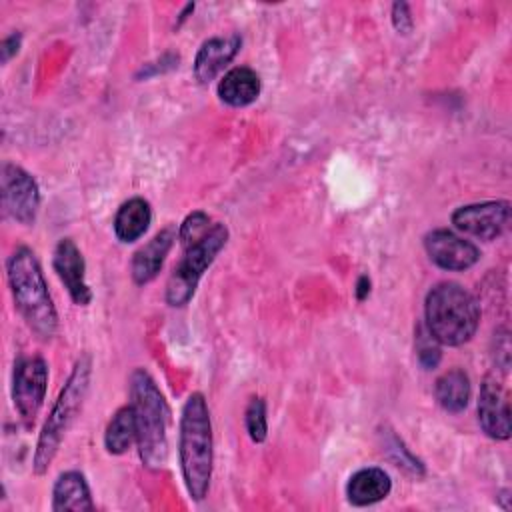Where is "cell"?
Here are the masks:
<instances>
[{
    "label": "cell",
    "instance_id": "5",
    "mask_svg": "<svg viewBox=\"0 0 512 512\" xmlns=\"http://www.w3.org/2000/svg\"><path fill=\"white\" fill-rule=\"evenodd\" d=\"M424 316L426 328L440 344L462 346L478 330L480 306L460 284L440 282L426 294Z\"/></svg>",
    "mask_w": 512,
    "mask_h": 512
},
{
    "label": "cell",
    "instance_id": "22",
    "mask_svg": "<svg viewBox=\"0 0 512 512\" xmlns=\"http://www.w3.org/2000/svg\"><path fill=\"white\" fill-rule=\"evenodd\" d=\"M416 358L424 370H434L440 364V342L430 334L426 324L416 326Z\"/></svg>",
    "mask_w": 512,
    "mask_h": 512
},
{
    "label": "cell",
    "instance_id": "23",
    "mask_svg": "<svg viewBox=\"0 0 512 512\" xmlns=\"http://www.w3.org/2000/svg\"><path fill=\"white\" fill-rule=\"evenodd\" d=\"M246 430L252 442H264L268 434V420H266V402L260 396L250 398L244 414Z\"/></svg>",
    "mask_w": 512,
    "mask_h": 512
},
{
    "label": "cell",
    "instance_id": "9",
    "mask_svg": "<svg viewBox=\"0 0 512 512\" xmlns=\"http://www.w3.org/2000/svg\"><path fill=\"white\" fill-rule=\"evenodd\" d=\"M510 222V202L490 200L480 204H466L452 212V224L474 238L494 240Z\"/></svg>",
    "mask_w": 512,
    "mask_h": 512
},
{
    "label": "cell",
    "instance_id": "11",
    "mask_svg": "<svg viewBox=\"0 0 512 512\" xmlns=\"http://www.w3.org/2000/svg\"><path fill=\"white\" fill-rule=\"evenodd\" d=\"M52 266L72 302L78 306H88L92 302V290L86 284V262L72 238H62L56 244Z\"/></svg>",
    "mask_w": 512,
    "mask_h": 512
},
{
    "label": "cell",
    "instance_id": "12",
    "mask_svg": "<svg viewBox=\"0 0 512 512\" xmlns=\"http://www.w3.org/2000/svg\"><path fill=\"white\" fill-rule=\"evenodd\" d=\"M478 422L486 436L494 440L510 438V408L504 390L496 382V376H488L480 386Z\"/></svg>",
    "mask_w": 512,
    "mask_h": 512
},
{
    "label": "cell",
    "instance_id": "15",
    "mask_svg": "<svg viewBox=\"0 0 512 512\" xmlns=\"http://www.w3.org/2000/svg\"><path fill=\"white\" fill-rule=\"evenodd\" d=\"M390 490H392L390 476L376 466L356 470L346 484V496L352 506L376 504L384 500L390 494Z\"/></svg>",
    "mask_w": 512,
    "mask_h": 512
},
{
    "label": "cell",
    "instance_id": "13",
    "mask_svg": "<svg viewBox=\"0 0 512 512\" xmlns=\"http://www.w3.org/2000/svg\"><path fill=\"white\" fill-rule=\"evenodd\" d=\"M176 238H178L176 226H166L158 234H154V238L150 242H146L140 250L134 252L130 272H132V280L136 284H140V286L148 284L150 280H154L158 276Z\"/></svg>",
    "mask_w": 512,
    "mask_h": 512
},
{
    "label": "cell",
    "instance_id": "14",
    "mask_svg": "<svg viewBox=\"0 0 512 512\" xmlns=\"http://www.w3.org/2000/svg\"><path fill=\"white\" fill-rule=\"evenodd\" d=\"M240 42L242 40L236 34L206 40L194 58V76L204 84L214 80L224 70V66H228L230 60L236 56Z\"/></svg>",
    "mask_w": 512,
    "mask_h": 512
},
{
    "label": "cell",
    "instance_id": "2",
    "mask_svg": "<svg viewBox=\"0 0 512 512\" xmlns=\"http://www.w3.org/2000/svg\"><path fill=\"white\" fill-rule=\"evenodd\" d=\"M6 276L16 310L28 328L38 338L50 340L58 330V314L36 254L28 246L16 248L8 258Z\"/></svg>",
    "mask_w": 512,
    "mask_h": 512
},
{
    "label": "cell",
    "instance_id": "19",
    "mask_svg": "<svg viewBox=\"0 0 512 512\" xmlns=\"http://www.w3.org/2000/svg\"><path fill=\"white\" fill-rule=\"evenodd\" d=\"M434 396L438 404L452 414L462 412L470 400V378L464 370L452 368L444 372L434 384Z\"/></svg>",
    "mask_w": 512,
    "mask_h": 512
},
{
    "label": "cell",
    "instance_id": "3",
    "mask_svg": "<svg viewBox=\"0 0 512 512\" xmlns=\"http://www.w3.org/2000/svg\"><path fill=\"white\" fill-rule=\"evenodd\" d=\"M130 408L142 464L150 470L164 468L168 460L170 410L156 380L144 368H136L130 374Z\"/></svg>",
    "mask_w": 512,
    "mask_h": 512
},
{
    "label": "cell",
    "instance_id": "18",
    "mask_svg": "<svg viewBox=\"0 0 512 512\" xmlns=\"http://www.w3.org/2000/svg\"><path fill=\"white\" fill-rule=\"evenodd\" d=\"M152 222V210H150V204L136 196V198H130L126 200L116 216H114V234L120 242H134L138 240L150 226Z\"/></svg>",
    "mask_w": 512,
    "mask_h": 512
},
{
    "label": "cell",
    "instance_id": "27",
    "mask_svg": "<svg viewBox=\"0 0 512 512\" xmlns=\"http://www.w3.org/2000/svg\"><path fill=\"white\" fill-rule=\"evenodd\" d=\"M368 294H370V278L366 274H362L356 284V298L364 300Z\"/></svg>",
    "mask_w": 512,
    "mask_h": 512
},
{
    "label": "cell",
    "instance_id": "24",
    "mask_svg": "<svg viewBox=\"0 0 512 512\" xmlns=\"http://www.w3.org/2000/svg\"><path fill=\"white\" fill-rule=\"evenodd\" d=\"M210 216L202 210H194L190 212L182 224L178 226V240L184 248H190L192 244H196L208 230H210Z\"/></svg>",
    "mask_w": 512,
    "mask_h": 512
},
{
    "label": "cell",
    "instance_id": "1",
    "mask_svg": "<svg viewBox=\"0 0 512 512\" xmlns=\"http://www.w3.org/2000/svg\"><path fill=\"white\" fill-rule=\"evenodd\" d=\"M178 458L190 498L204 500L212 480L214 440L210 410L200 392H192L184 402L178 432Z\"/></svg>",
    "mask_w": 512,
    "mask_h": 512
},
{
    "label": "cell",
    "instance_id": "6",
    "mask_svg": "<svg viewBox=\"0 0 512 512\" xmlns=\"http://www.w3.org/2000/svg\"><path fill=\"white\" fill-rule=\"evenodd\" d=\"M228 242V228L222 222L210 226V230L190 248H186L184 258L174 268L166 284V302L170 306H184L196 292L200 278L206 268L214 262L218 252Z\"/></svg>",
    "mask_w": 512,
    "mask_h": 512
},
{
    "label": "cell",
    "instance_id": "10",
    "mask_svg": "<svg viewBox=\"0 0 512 512\" xmlns=\"http://www.w3.org/2000/svg\"><path fill=\"white\" fill-rule=\"evenodd\" d=\"M424 250L436 266L454 272L468 270L480 260V250L472 242L446 228L428 232L424 236Z\"/></svg>",
    "mask_w": 512,
    "mask_h": 512
},
{
    "label": "cell",
    "instance_id": "21",
    "mask_svg": "<svg viewBox=\"0 0 512 512\" xmlns=\"http://www.w3.org/2000/svg\"><path fill=\"white\" fill-rule=\"evenodd\" d=\"M384 450L388 452V456H390V460L398 466V468H402V470H406L408 474H412V476H424V464L402 444V440L396 436V434H392V432H388L386 434V438H384Z\"/></svg>",
    "mask_w": 512,
    "mask_h": 512
},
{
    "label": "cell",
    "instance_id": "26",
    "mask_svg": "<svg viewBox=\"0 0 512 512\" xmlns=\"http://www.w3.org/2000/svg\"><path fill=\"white\" fill-rule=\"evenodd\" d=\"M20 42H22V36H20L18 32H14V34H10V36H6V38L2 40V48H0V52H2V62H8V60L18 52Z\"/></svg>",
    "mask_w": 512,
    "mask_h": 512
},
{
    "label": "cell",
    "instance_id": "7",
    "mask_svg": "<svg viewBox=\"0 0 512 512\" xmlns=\"http://www.w3.org/2000/svg\"><path fill=\"white\" fill-rule=\"evenodd\" d=\"M0 198L6 218L24 226L36 220L40 208V190L36 180L24 168L12 162L2 164Z\"/></svg>",
    "mask_w": 512,
    "mask_h": 512
},
{
    "label": "cell",
    "instance_id": "4",
    "mask_svg": "<svg viewBox=\"0 0 512 512\" xmlns=\"http://www.w3.org/2000/svg\"><path fill=\"white\" fill-rule=\"evenodd\" d=\"M90 376H92V358L90 354H82L74 362V368L40 430L34 458H32V470L36 476L46 474L52 460L56 458L66 432L70 430L72 422L76 420L86 400V394L90 388Z\"/></svg>",
    "mask_w": 512,
    "mask_h": 512
},
{
    "label": "cell",
    "instance_id": "25",
    "mask_svg": "<svg viewBox=\"0 0 512 512\" xmlns=\"http://www.w3.org/2000/svg\"><path fill=\"white\" fill-rule=\"evenodd\" d=\"M392 24L400 34H408L414 26L412 16H410V6L406 2H396L392 6Z\"/></svg>",
    "mask_w": 512,
    "mask_h": 512
},
{
    "label": "cell",
    "instance_id": "20",
    "mask_svg": "<svg viewBox=\"0 0 512 512\" xmlns=\"http://www.w3.org/2000/svg\"><path fill=\"white\" fill-rule=\"evenodd\" d=\"M136 440V424H134V414L130 404L122 406L114 412L112 420L106 426L104 432V446L110 454H124L130 444Z\"/></svg>",
    "mask_w": 512,
    "mask_h": 512
},
{
    "label": "cell",
    "instance_id": "16",
    "mask_svg": "<svg viewBox=\"0 0 512 512\" xmlns=\"http://www.w3.org/2000/svg\"><path fill=\"white\" fill-rule=\"evenodd\" d=\"M52 510L54 512H64V510L90 512V510H94V502H92L90 488H88L84 474H80L76 470H68L58 476V480L54 482V488H52Z\"/></svg>",
    "mask_w": 512,
    "mask_h": 512
},
{
    "label": "cell",
    "instance_id": "8",
    "mask_svg": "<svg viewBox=\"0 0 512 512\" xmlns=\"http://www.w3.org/2000/svg\"><path fill=\"white\" fill-rule=\"evenodd\" d=\"M46 384H48V364L40 356H24L14 366V378H12V402L20 418L26 426H32L44 396H46Z\"/></svg>",
    "mask_w": 512,
    "mask_h": 512
},
{
    "label": "cell",
    "instance_id": "17",
    "mask_svg": "<svg viewBox=\"0 0 512 512\" xmlns=\"http://www.w3.org/2000/svg\"><path fill=\"white\" fill-rule=\"evenodd\" d=\"M260 94V78L248 66H236L228 70L218 82V96L224 104L242 108L252 104Z\"/></svg>",
    "mask_w": 512,
    "mask_h": 512
}]
</instances>
